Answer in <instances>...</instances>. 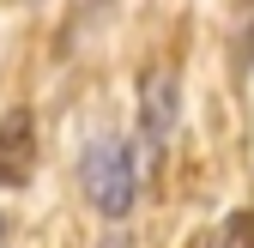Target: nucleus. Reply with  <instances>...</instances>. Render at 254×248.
<instances>
[{
    "label": "nucleus",
    "instance_id": "nucleus-1",
    "mask_svg": "<svg viewBox=\"0 0 254 248\" xmlns=\"http://www.w3.org/2000/svg\"><path fill=\"white\" fill-rule=\"evenodd\" d=\"M79 182H85V200L103 212V218H127L139 200V170H133V145L127 139H91L85 158H79Z\"/></svg>",
    "mask_w": 254,
    "mask_h": 248
},
{
    "label": "nucleus",
    "instance_id": "nucleus-2",
    "mask_svg": "<svg viewBox=\"0 0 254 248\" xmlns=\"http://www.w3.org/2000/svg\"><path fill=\"white\" fill-rule=\"evenodd\" d=\"M37 170V115L6 109L0 115V188H24Z\"/></svg>",
    "mask_w": 254,
    "mask_h": 248
},
{
    "label": "nucleus",
    "instance_id": "nucleus-3",
    "mask_svg": "<svg viewBox=\"0 0 254 248\" xmlns=\"http://www.w3.org/2000/svg\"><path fill=\"white\" fill-rule=\"evenodd\" d=\"M176 109H182L176 79L157 67V73L139 85V133H145V145H151V151H164V145H170V133H176Z\"/></svg>",
    "mask_w": 254,
    "mask_h": 248
},
{
    "label": "nucleus",
    "instance_id": "nucleus-4",
    "mask_svg": "<svg viewBox=\"0 0 254 248\" xmlns=\"http://www.w3.org/2000/svg\"><path fill=\"white\" fill-rule=\"evenodd\" d=\"M212 248H254V212H230V218L218 224Z\"/></svg>",
    "mask_w": 254,
    "mask_h": 248
},
{
    "label": "nucleus",
    "instance_id": "nucleus-5",
    "mask_svg": "<svg viewBox=\"0 0 254 248\" xmlns=\"http://www.w3.org/2000/svg\"><path fill=\"white\" fill-rule=\"evenodd\" d=\"M0 242H6V218H0Z\"/></svg>",
    "mask_w": 254,
    "mask_h": 248
}]
</instances>
